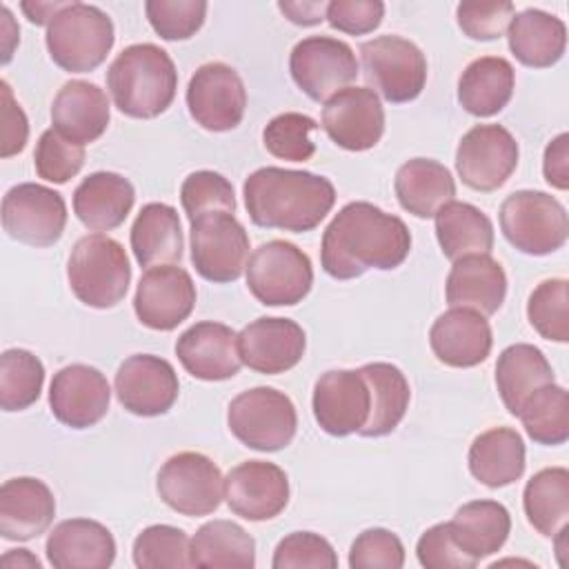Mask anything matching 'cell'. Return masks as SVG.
I'll use <instances>...</instances> for the list:
<instances>
[{"label":"cell","mask_w":569,"mask_h":569,"mask_svg":"<svg viewBox=\"0 0 569 569\" xmlns=\"http://www.w3.org/2000/svg\"><path fill=\"white\" fill-rule=\"evenodd\" d=\"M411 249V233L402 218L380 207L347 202L327 224L320 244L322 269L336 280L360 278L367 269L400 267Z\"/></svg>","instance_id":"6da1fadb"},{"label":"cell","mask_w":569,"mask_h":569,"mask_svg":"<svg viewBox=\"0 0 569 569\" xmlns=\"http://www.w3.org/2000/svg\"><path fill=\"white\" fill-rule=\"evenodd\" d=\"M242 196L253 224L305 233L333 209L336 187L329 178L305 169L260 167L247 176Z\"/></svg>","instance_id":"7a4b0ae2"},{"label":"cell","mask_w":569,"mask_h":569,"mask_svg":"<svg viewBox=\"0 0 569 569\" xmlns=\"http://www.w3.org/2000/svg\"><path fill=\"white\" fill-rule=\"evenodd\" d=\"M107 89L120 113L149 120L171 107L178 89V71L162 47L138 42L124 47L113 58L107 69Z\"/></svg>","instance_id":"3957f363"},{"label":"cell","mask_w":569,"mask_h":569,"mask_svg":"<svg viewBox=\"0 0 569 569\" xmlns=\"http://www.w3.org/2000/svg\"><path fill=\"white\" fill-rule=\"evenodd\" d=\"M67 280L73 296L93 309L120 305L129 291L131 264L124 247L104 236H82L67 260Z\"/></svg>","instance_id":"277c9868"},{"label":"cell","mask_w":569,"mask_h":569,"mask_svg":"<svg viewBox=\"0 0 569 569\" xmlns=\"http://www.w3.org/2000/svg\"><path fill=\"white\" fill-rule=\"evenodd\" d=\"M49 58L69 73H87L100 67L113 42V22L96 4L69 2L47 27Z\"/></svg>","instance_id":"5b68a950"},{"label":"cell","mask_w":569,"mask_h":569,"mask_svg":"<svg viewBox=\"0 0 569 569\" xmlns=\"http://www.w3.org/2000/svg\"><path fill=\"white\" fill-rule=\"evenodd\" d=\"M500 229L511 247L527 256H549L569 236L567 209L545 191L520 189L500 204Z\"/></svg>","instance_id":"8992f818"},{"label":"cell","mask_w":569,"mask_h":569,"mask_svg":"<svg viewBox=\"0 0 569 569\" xmlns=\"http://www.w3.org/2000/svg\"><path fill=\"white\" fill-rule=\"evenodd\" d=\"M244 276L251 296L267 307H293L313 284L309 256L289 240H269L253 249Z\"/></svg>","instance_id":"52a82bcc"},{"label":"cell","mask_w":569,"mask_h":569,"mask_svg":"<svg viewBox=\"0 0 569 569\" xmlns=\"http://www.w3.org/2000/svg\"><path fill=\"white\" fill-rule=\"evenodd\" d=\"M227 425L244 447L280 451L296 436L298 413L287 393L273 387H253L229 402Z\"/></svg>","instance_id":"ba28073f"},{"label":"cell","mask_w":569,"mask_h":569,"mask_svg":"<svg viewBox=\"0 0 569 569\" xmlns=\"http://www.w3.org/2000/svg\"><path fill=\"white\" fill-rule=\"evenodd\" d=\"M362 76L387 102L416 100L427 84V58L418 44L402 36H378L360 44Z\"/></svg>","instance_id":"9c48e42d"},{"label":"cell","mask_w":569,"mask_h":569,"mask_svg":"<svg viewBox=\"0 0 569 569\" xmlns=\"http://www.w3.org/2000/svg\"><path fill=\"white\" fill-rule=\"evenodd\" d=\"M189 249L196 271L218 284L238 280L249 262V236L229 211H209L191 220Z\"/></svg>","instance_id":"30bf717a"},{"label":"cell","mask_w":569,"mask_h":569,"mask_svg":"<svg viewBox=\"0 0 569 569\" xmlns=\"http://www.w3.org/2000/svg\"><path fill=\"white\" fill-rule=\"evenodd\" d=\"M160 500L173 511L200 518L213 513L224 498L220 467L204 453L180 451L167 458L156 478Z\"/></svg>","instance_id":"8fae6325"},{"label":"cell","mask_w":569,"mask_h":569,"mask_svg":"<svg viewBox=\"0 0 569 569\" xmlns=\"http://www.w3.org/2000/svg\"><path fill=\"white\" fill-rule=\"evenodd\" d=\"M289 73L298 89L316 102H327L333 93L358 78L353 49L331 36H309L296 42L289 56Z\"/></svg>","instance_id":"7c38bea8"},{"label":"cell","mask_w":569,"mask_h":569,"mask_svg":"<svg viewBox=\"0 0 569 569\" xmlns=\"http://www.w3.org/2000/svg\"><path fill=\"white\" fill-rule=\"evenodd\" d=\"M2 227L22 244L51 247L67 227V202L56 189L20 182L2 198Z\"/></svg>","instance_id":"4fadbf2b"},{"label":"cell","mask_w":569,"mask_h":569,"mask_svg":"<svg viewBox=\"0 0 569 569\" xmlns=\"http://www.w3.org/2000/svg\"><path fill=\"white\" fill-rule=\"evenodd\" d=\"M520 149L502 124H476L458 142L456 171L473 191L500 189L518 167Z\"/></svg>","instance_id":"5bb4252c"},{"label":"cell","mask_w":569,"mask_h":569,"mask_svg":"<svg viewBox=\"0 0 569 569\" xmlns=\"http://www.w3.org/2000/svg\"><path fill=\"white\" fill-rule=\"evenodd\" d=\"M187 109L196 124L220 133L236 129L247 109V89L238 71L224 62H207L187 84Z\"/></svg>","instance_id":"9a60e30c"},{"label":"cell","mask_w":569,"mask_h":569,"mask_svg":"<svg viewBox=\"0 0 569 569\" xmlns=\"http://www.w3.org/2000/svg\"><path fill=\"white\" fill-rule=\"evenodd\" d=\"M196 298L198 291L187 269L158 264L142 273L133 296V311L140 325L153 331H171L191 316Z\"/></svg>","instance_id":"2e32d148"},{"label":"cell","mask_w":569,"mask_h":569,"mask_svg":"<svg viewBox=\"0 0 569 569\" xmlns=\"http://www.w3.org/2000/svg\"><path fill=\"white\" fill-rule=\"evenodd\" d=\"M118 402L133 416L153 418L167 413L180 393L173 365L153 353H133L116 371Z\"/></svg>","instance_id":"e0dca14e"},{"label":"cell","mask_w":569,"mask_h":569,"mask_svg":"<svg viewBox=\"0 0 569 569\" xmlns=\"http://www.w3.org/2000/svg\"><path fill=\"white\" fill-rule=\"evenodd\" d=\"M111 402L107 376L82 362L58 369L49 385V407L58 422L71 429H89L98 425Z\"/></svg>","instance_id":"ac0fdd59"},{"label":"cell","mask_w":569,"mask_h":569,"mask_svg":"<svg viewBox=\"0 0 569 569\" xmlns=\"http://www.w3.org/2000/svg\"><path fill=\"white\" fill-rule=\"evenodd\" d=\"M313 418L329 436L358 433L369 420L371 393L358 369L325 371L313 385Z\"/></svg>","instance_id":"d6986e66"},{"label":"cell","mask_w":569,"mask_h":569,"mask_svg":"<svg viewBox=\"0 0 569 569\" xmlns=\"http://www.w3.org/2000/svg\"><path fill=\"white\" fill-rule=\"evenodd\" d=\"M320 122L333 144L347 151H367L385 133V109L373 89L345 87L325 102Z\"/></svg>","instance_id":"ffe728a7"},{"label":"cell","mask_w":569,"mask_h":569,"mask_svg":"<svg viewBox=\"0 0 569 569\" xmlns=\"http://www.w3.org/2000/svg\"><path fill=\"white\" fill-rule=\"evenodd\" d=\"M227 507L251 522L280 516L289 502L287 473L267 460H247L224 476Z\"/></svg>","instance_id":"44dd1931"},{"label":"cell","mask_w":569,"mask_h":569,"mask_svg":"<svg viewBox=\"0 0 569 569\" xmlns=\"http://www.w3.org/2000/svg\"><path fill=\"white\" fill-rule=\"evenodd\" d=\"M307 349L305 329L291 318H258L238 333V356L244 367L264 376L293 369Z\"/></svg>","instance_id":"7402d4cb"},{"label":"cell","mask_w":569,"mask_h":569,"mask_svg":"<svg viewBox=\"0 0 569 569\" xmlns=\"http://www.w3.org/2000/svg\"><path fill=\"white\" fill-rule=\"evenodd\" d=\"M176 356L189 376L204 382L229 380L242 367L238 333L213 320H202L184 329L176 340Z\"/></svg>","instance_id":"603a6c76"},{"label":"cell","mask_w":569,"mask_h":569,"mask_svg":"<svg viewBox=\"0 0 569 569\" xmlns=\"http://www.w3.org/2000/svg\"><path fill=\"white\" fill-rule=\"evenodd\" d=\"M429 345L442 365L469 369L489 358L493 333L487 316L473 309L451 307L433 320L429 329Z\"/></svg>","instance_id":"cb8c5ba5"},{"label":"cell","mask_w":569,"mask_h":569,"mask_svg":"<svg viewBox=\"0 0 569 569\" xmlns=\"http://www.w3.org/2000/svg\"><path fill=\"white\" fill-rule=\"evenodd\" d=\"M56 518V498L47 482L31 476L4 480L0 487V536L27 542L49 529Z\"/></svg>","instance_id":"d4e9b609"},{"label":"cell","mask_w":569,"mask_h":569,"mask_svg":"<svg viewBox=\"0 0 569 569\" xmlns=\"http://www.w3.org/2000/svg\"><path fill=\"white\" fill-rule=\"evenodd\" d=\"M44 551L56 569H107L116 560V540L98 520L69 518L51 529Z\"/></svg>","instance_id":"484cf974"},{"label":"cell","mask_w":569,"mask_h":569,"mask_svg":"<svg viewBox=\"0 0 569 569\" xmlns=\"http://www.w3.org/2000/svg\"><path fill=\"white\" fill-rule=\"evenodd\" d=\"M109 120V98L89 80L64 82L51 102L53 129L82 147L96 142L107 131Z\"/></svg>","instance_id":"4316f807"},{"label":"cell","mask_w":569,"mask_h":569,"mask_svg":"<svg viewBox=\"0 0 569 569\" xmlns=\"http://www.w3.org/2000/svg\"><path fill=\"white\" fill-rule=\"evenodd\" d=\"M445 296L449 307H465L482 316H493L507 296V273L489 253L458 258L447 276Z\"/></svg>","instance_id":"83f0119b"},{"label":"cell","mask_w":569,"mask_h":569,"mask_svg":"<svg viewBox=\"0 0 569 569\" xmlns=\"http://www.w3.org/2000/svg\"><path fill=\"white\" fill-rule=\"evenodd\" d=\"M136 202L133 184L116 171H96L73 191V213L91 231H111L124 222Z\"/></svg>","instance_id":"f1b7e54d"},{"label":"cell","mask_w":569,"mask_h":569,"mask_svg":"<svg viewBox=\"0 0 569 569\" xmlns=\"http://www.w3.org/2000/svg\"><path fill=\"white\" fill-rule=\"evenodd\" d=\"M507 42L513 58L533 69L553 67L567 49L565 22L542 9H525L513 13L507 27Z\"/></svg>","instance_id":"f546056e"},{"label":"cell","mask_w":569,"mask_h":569,"mask_svg":"<svg viewBox=\"0 0 569 569\" xmlns=\"http://www.w3.org/2000/svg\"><path fill=\"white\" fill-rule=\"evenodd\" d=\"M516 87V71L502 56H482L471 60L458 78V102L476 116L489 118L500 113Z\"/></svg>","instance_id":"4dcf8cb0"},{"label":"cell","mask_w":569,"mask_h":569,"mask_svg":"<svg viewBox=\"0 0 569 569\" xmlns=\"http://www.w3.org/2000/svg\"><path fill=\"white\" fill-rule=\"evenodd\" d=\"M131 251L140 267L173 264L182 258L184 240L178 211L167 202H149L131 224Z\"/></svg>","instance_id":"1f68e13d"},{"label":"cell","mask_w":569,"mask_h":569,"mask_svg":"<svg viewBox=\"0 0 569 569\" xmlns=\"http://www.w3.org/2000/svg\"><path fill=\"white\" fill-rule=\"evenodd\" d=\"M525 465V440L511 427L487 429L476 436L469 447V471L489 489L520 480Z\"/></svg>","instance_id":"d6a6232c"},{"label":"cell","mask_w":569,"mask_h":569,"mask_svg":"<svg viewBox=\"0 0 569 569\" xmlns=\"http://www.w3.org/2000/svg\"><path fill=\"white\" fill-rule=\"evenodd\" d=\"M393 191L405 211L416 218H433L442 204L453 200L456 182L442 162L411 158L396 171Z\"/></svg>","instance_id":"836d02e7"},{"label":"cell","mask_w":569,"mask_h":569,"mask_svg":"<svg viewBox=\"0 0 569 569\" xmlns=\"http://www.w3.org/2000/svg\"><path fill=\"white\" fill-rule=\"evenodd\" d=\"M449 527L456 545L480 562L502 549L511 531V516L498 500H471L456 511Z\"/></svg>","instance_id":"e575fe53"},{"label":"cell","mask_w":569,"mask_h":569,"mask_svg":"<svg viewBox=\"0 0 569 569\" xmlns=\"http://www.w3.org/2000/svg\"><path fill=\"white\" fill-rule=\"evenodd\" d=\"M191 567L251 569L256 567V540L233 520H209L189 540Z\"/></svg>","instance_id":"d590c367"},{"label":"cell","mask_w":569,"mask_h":569,"mask_svg":"<svg viewBox=\"0 0 569 569\" xmlns=\"http://www.w3.org/2000/svg\"><path fill=\"white\" fill-rule=\"evenodd\" d=\"M549 382H556V376L547 356L538 347L529 342H516L502 349L498 356L496 387L505 409L511 416H518L531 391Z\"/></svg>","instance_id":"8d00e7d4"},{"label":"cell","mask_w":569,"mask_h":569,"mask_svg":"<svg viewBox=\"0 0 569 569\" xmlns=\"http://www.w3.org/2000/svg\"><path fill=\"white\" fill-rule=\"evenodd\" d=\"M369 385L371 411L365 427L358 431L365 438L391 433L405 418L411 400L409 380L391 362H369L358 369Z\"/></svg>","instance_id":"74e56055"},{"label":"cell","mask_w":569,"mask_h":569,"mask_svg":"<svg viewBox=\"0 0 569 569\" xmlns=\"http://www.w3.org/2000/svg\"><path fill=\"white\" fill-rule=\"evenodd\" d=\"M438 244L449 260H458L473 253H491L493 249V224L489 216L460 200L442 204L433 213Z\"/></svg>","instance_id":"f35d334b"},{"label":"cell","mask_w":569,"mask_h":569,"mask_svg":"<svg viewBox=\"0 0 569 569\" xmlns=\"http://www.w3.org/2000/svg\"><path fill=\"white\" fill-rule=\"evenodd\" d=\"M522 509L540 536L553 538L569 518V471L547 467L533 473L522 491Z\"/></svg>","instance_id":"ab89813d"},{"label":"cell","mask_w":569,"mask_h":569,"mask_svg":"<svg viewBox=\"0 0 569 569\" xmlns=\"http://www.w3.org/2000/svg\"><path fill=\"white\" fill-rule=\"evenodd\" d=\"M518 418L527 436L547 447L565 445L569 438V393L565 387L549 382L538 387L522 402Z\"/></svg>","instance_id":"60d3db41"},{"label":"cell","mask_w":569,"mask_h":569,"mask_svg":"<svg viewBox=\"0 0 569 569\" xmlns=\"http://www.w3.org/2000/svg\"><path fill=\"white\" fill-rule=\"evenodd\" d=\"M44 385V365L27 349H7L0 356V407L24 411L38 402Z\"/></svg>","instance_id":"b9f144b4"},{"label":"cell","mask_w":569,"mask_h":569,"mask_svg":"<svg viewBox=\"0 0 569 569\" xmlns=\"http://www.w3.org/2000/svg\"><path fill=\"white\" fill-rule=\"evenodd\" d=\"M529 325L551 342L569 340V282L565 278L542 280L527 300Z\"/></svg>","instance_id":"7bdbcfd3"},{"label":"cell","mask_w":569,"mask_h":569,"mask_svg":"<svg viewBox=\"0 0 569 569\" xmlns=\"http://www.w3.org/2000/svg\"><path fill=\"white\" fill-rule=\"evenodd\" d=\"M133 565L138 569H182L191 567L189 538L171 525H151L133 540Z\"/></svg>","instance_id":"ee69618b"},{"label":"cell","mask_w":569,"mask_h":569,"mask_svg":"<svg viewBox=\"0 0 569 569\" xmlns=\"http://www.w3.org/2000/svg\"><path fill=\"white\" fill-rule=\"evenodd\" d=\"M318 129V122L298 111H284L271 118L262 129L264 149L280 160L305 162L316 153V144L309 138Z\"/></svg>","instance_id":"f6af8a7d"},{"label":"cell","mask_w":569,"mask_h":569,"mask_svg":"<svg viewBox=\"0 0 569 569\" xmlns=\"http://www.w3.org/2000/svg\"><path fill=\"white\" fill-rule=\"evenodd\" d=\"M82 164H84L82 144L64 138L53 127L40 133L33 151V167L38 178L53 184H64L73 176H78Z\"/></svg>","instance_id":"bcb514c9"},{"label":"cell","mask_w":569,"mask_h":569,"mask_svg":"<svg viewBox=\"0 0 569 569\" xmlns=\"http://www.w3.org/2000/svg\"><path fill=\"white\" fill-rule=\"evenodd\" d=\"M180 202L189 222L209 211H236L233 184L222 173L209 169L193 171L182 180Z\"/></svg>","instance_id":"7dc6e473"},{"label":"cell","mask_w":569,"mask_h":569,"mask_svg":"<svg viewBox=\"0 0 569 569\" xmlns=\"http://www.w3.org/2000/svg\"><path fill=\"white\" fill-rule=\"evenodd\" d=\"M144 13L151 29L162 40H189L200 31L207 18L202 0H147Z\"/></svg>","instance_id":"c3c4849f"},{"label":"cell","mask_w":569,"mask_h":569,"mask_svg":"<svg viewBox=\"0 0 569 569\" xmlns=\"http://www.w3.org/2000/svg\"><path fill=\"white\" fill-rule=\"evenodd\" d=\"M273 569H336L338 556L327 538L313 531H293L284 536L271 558Z\"/></svg>","instance_id":"681fc988"},{"label":"cell","mask_w":569,"mask_h":569,"mask_svg":"<svg viewBox=\"0 0 569 569\" xmlns=\"http://www.w3.org/2000/svg\"><path fill=\"white\" fill-rule=\"evenodd\" d=\"M513 13L509 0H467L456 7V22L467 38L489 42L507 31Z\"/></svg>","instance_id":"f907efd6"},{"label":"cell","mask_w":569,"mask_h":569,"mask_svg":"<svg viewBox=\"0 0 569 569\" xmlns=\"http://www.w3.org/2000/svg\"><path fill=\"white\" fill-rule=\"evenodd\" d=\"M405 565L402 540L382 527L365 529L349 549L351 569H400Z\"/></svg>","instance_id":"816d5d0a"},{"label":"cell","mask_w":569,"mask_h":569,"mask_svg":"<svg viewBox=\"0 0 569 569\" xmlns=\"http://www.w3.org/2000/svg\"><path fill=\"white\" fill-rule=\"evenodd\" d=\"M418 562L427 569H473L478 560L467 556L453 540L449 522L429 527L416 545Z\"/></svg>","instance_id":"f5cc1de1"},{"label":"cell","mask_w":569,"mask_h":569,"mask_svg":"<svg viewBox=\"0 0 569 569\" xmlns=\"http://www.w3.org/2000/svg\"><path fill=\"white\" fill-rule=\"evenodd\" d=\"M385 18V2L380 0H333L327 2L325 20L331 29L349 36H365L380 27Z\"/></svg>","instance_id":"db71d44e"},{"label":"cell","mask_w":569,"mask_h":569,"mask_svg":"<svg viewBox=\"0 0 569 569\" xmlns=\"http://www.w3.org/2000/svg\"><path fill=\"white\" fill-rule=\"evenodd\" d=\"M0 91H2V149H0V156L11 158V156H18L27 147L29 120H27L22 107L16 102L7 80L0 82Z\"/></svg>","instance_id":"11a10c76"},{"label":"cell","mask_w":569,"mask_h":569,"mask_svg":"<svg viewBox=\"0 0 569 569\" xmlns=\"http://www.w3.org/2000/svg\"><path fill=\"white\" fill-rule=\"evenodd\" d=\"M542 173L547 184L558 191L569 189V133H558L542 156Z\"/></svg>","instance_id":"9f6ffc18"},{"label":"cell","mask_w":569,"mask_h":569,"mask_svg":"<svg viewBox=\"0 0 569 569\" xmlns=\"http://www.w3.org/2000/svg\"><path fill=\"white\" fill-rule=\"evenodd\" d=\"M278 9L287 16V20H291L293 24H300V27H311V24H318L325 20V11H327V2H309V0H302V2H291V0H280L278 2Z\"/></svg>","instance_id":"6f0895ef"},{"label":"cell","mask_w":569,"mask_h":569,"mask_svg":"<svg viewBox=\"0 0 569 569\" xmlns=\"http://www.w3.org/2000/svg\"><path fill=\"white\" fill-rule=\"evenodd\" d=\"M69 2H62V0H53V2H40V0H33V2H20V9L24 11V16L29 18V22L33 24H47L56 18L58 11H62Z\"/></svg>","instance_id":"680465c9"},{"label":"cell","mask_w":569,"mask_h":569,"mask_svg":"<svg viewBox=\"0 0 569 569\" xmlns=\"http://www.w3.org/2000/svg\"><path fill=\"white\" fill-rule=\"evenodd\" d=\"M20 29L13 22V16L9 11V7H2V64H7L13 56V49L20 40Z\"/></svg>","instance_id":"91938a15"},{"label":"cell","mask_w":569,"mask_h":569,"mask_svg":"<svg viewBox=\"0 0 569 569\" xmlns=\"http://www.w3.org/2000/svg\"><path fill=\"white\" fill-rule=\"evenodd\" d=\"M2 567H7V569H42V562L29 549H9L2 556Z\"/></svg>","instance_id":"94428289"}]
</instances>
